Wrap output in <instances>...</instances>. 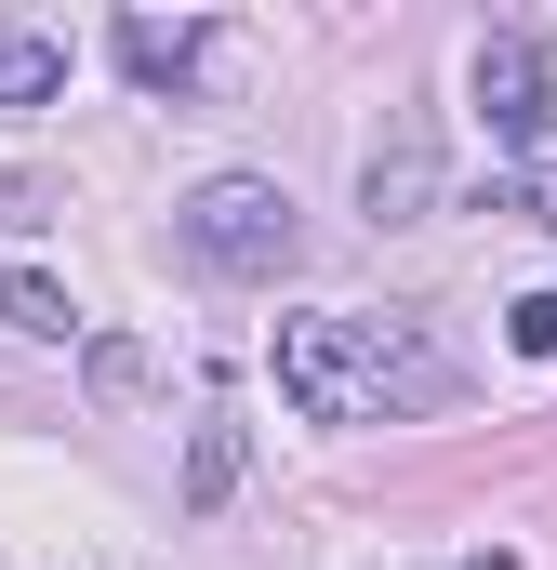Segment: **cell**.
<instances>
[{
  "mask_svg": "<svg viewBox=\"0 0 557 570\" xmlns=\"http://www.w3.org/2000/svg\"><path fill=\"white\" fill-rule=\"evenodd\" d=\"M278 399L305 425H412L465 399V358L399 318V305H345V318H278Z\"/></svg>",
  "mask_w": 557,
  "mask_h": 570,
  "instance_id": "cell-1",
  "label": "cell"
},
{
  "mask_svg": "<svg viewBox=\"0 0 557 570\" xmlns=\"http://www.w3.org/2000/svg\"><path fill=\"white\" fill-rule=\"evenodd\" d=\"M173 239H186L213 279H292V266H305V213H292V186H266V173H213V186H186Z\"/></svg>",
  "mask_w": 557,
  "mask_h": 570,
  "instance_id": "cell-2",
  "label": "cell"
},
{
  "mask_svg": "<svg viewBox=\"0 0 557 570\" xmlns=\"http://www.w3.org/2000/svg\"><path fill=\"white\" fill-rule=\"evenodd\" d=\"M451 186H438V120L424 107H385V134L359 146V213L372 226H424Z\"/></svg>",
  "mask_w": 557,
  "mask_h": 570,
  "instance_id": "cell-3",
  "label": "cell"
},
{
  "mask_svg": "<svg viewBox=\"0 0 557 570\" xmlns=\"http://www.w3.org/2000/svg\"><path fill=\"white\" fill-rule=\"evenodd\" d=\"M478 120H491V146H545L557 134V67L531 27H491L478 40Z\"/></svg>",
  "mask_w": 557,
  "mask_h": 570,
  "instance_id": "cell-4",
  "label": "cell"
},
{
  "mask_svg": "<svg viewBox=\"0 0 557 570\" xmlns=\"http://www.w3.org/2000/svg\"><path fill=\"white\" fill-rule=\"evenodd\" d=\"M120 67H134L146 94H186V80L213 67V27H159V13H120Z\"/></svg>",
  "mask_w": 557,
  "mask_h": 570,
  "instance_id": "cell-5",
  "label": "cell"
},
{
  "mask_svg": "<svg viewBox=\"0 0 557 570\" xmlns=\"http://www.w3.org/2000/svg\"><path fill=\"white\" fill-rule=\"evenodd\" d=\"M67 94V40L53 27H0V107L27 120V107H53Z\"/></svg>",
  "mask_w": 557,
  "mask_h": 570,
  "instance_id": "cell-6",
  "label": "cell"
},
{
  "mask_svg": "<svg viewBox=\"0 0 557 570\" xmlns=\"http://www.w3.org/2000/svg\"><path fill=\"white\" fill-rule=\"evenodd\" d=\"M0 318H13L27 345H67V332H80V305L40 279V266H0Z\"/></svg>",
  "mask_w": 557,
  "mask_h": 570,
  "instance_id": "cell-7",
  "label": "cell"
},
{
  "mask_svg": "<svg viewBox=\"0 0 557 570\" xmlns=\"http://www.w3.org/2000/svg\"><path fill=\"white\" fill-rule=\"evenodd\" d=\"M226 491H240V425H226V412H213V425L186 438V518H213V504H226Z\"/></svg>",
  "mask_w": 557,
  "mask_h": 570,
  "instance_id": "cell-8",
  "label": "cell"
},
{
  "mask_svg": "<svg viewBox=\"0 0 557 570\" xmlns=\"http://www.w3.org/2000/svg\"><path fill=\"white\" fill-rule=\"evenodd\" d=\"M80 372H94V399H146V385H159V358H146L134 332H94V345H80Z\"/></svg>",
  "mask_w": 557,
  "mask_h": 570,
  "instance_id": "cell-9",
  "label": "cell"
},
{
  "mask_svg": "<svg viewBox=\"0 0 557 570\" xmlns=\"http://www.w3.org/2000/svg\"><path fill=\"white\" fill-rule=\"evenodd\" d=\"M53 213H67V186H53V173H13V159H0V239H40Z\"/></svg>",
  "mask_w": 557,
  "mask_h": 570,
  "instance_id": "cell-10",
  "label": "cell"
},
{
  "mask_svg": "<svg viewBox=\"0 0 557 570\" xmlns=\"http://www.w3.org/2000/svg\"><path fill=\"white\" fill-rule=\"evenodd\" d=\"M491 213H518V226H557V173H491Z\"/></svg>",
  "mask_w": 557,
  "mask_h": 570,
  "instance_id": "cell-11",
  "label": "cell"
},
{
  "mask_svg": "<svg viewBox=\"0 0 557 570\" xmlns=\"http://www.w3.org/2000/svg\"><path fill=\"white\" fill-rule=\"evenodd\" d=\"M505 345H518V358H557V292H518V305H505Z\"/></svg>",
  "mask_w": 557,
  "mask_h": 570,
  "instance_id": "cell-12",
  "label": "cell"
},
{
  "mask_svg": "<svg viewBox=\"0 0 557 570\" xmlns=\"http://www.w3.org/2000/svg\"><path fill=\"white\" fill-rule=\"evenodd\" d=\"M465 570H518V558H505V544H491V558H465Z\"/></svg>",
  "mask_w": 557,
  "mask_h": 570,
  "instance_id": "cell-13",
  "label": "cell"
}]
</instances>
